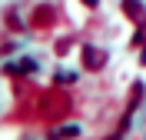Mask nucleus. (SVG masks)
Returning <instances> with one entry per match:
<instances>
[{
    "mask_svg": "<svg viewBox=\"0 0 146 140\" xmlns=\"http://www.w3.org/2000/svg\"><path fill=\"white\" fill-rule=\"evenodd\" d=\"M53 20H56V10L50 7V3H40V7L33 10V17H30V27L33 30H46Z\"/></svg>",
    "mask_w": 146,
    "mask_h": 140,
    "instance_id": "2",
    "label": "nucleus"
},
{
    "mask_svg": "<svg viewBox=\"0 0 146 140\" xmlns=\"http://www.w3.org/2000/svg\"><path fill=\"white\" fill-rule=\"evenodd\" d=\"M70 47H73V40H70V37H60L53 50H56V57H66V50H70Z\"/></svg>",
    "mask_w": 146,
    "mask_h": 140,
    "instance_id": "7",
    "label": "nucleus"
},
{
    "mask_svg": "<svg viewBox=\"0 0 146 140\" xmlns=\"http://www.w3.org/2000/svg\"><path fill=\"white\" fill-rule=\"evenodd\" d=\"M143 90H146V87L139 84V80H136L133 87H129V103H126V113H133V110L139 107V100H143Z\"/></svg>",
    "mask_w": 146,
    "mask_h": 140,
    "instance_id": "5",
    "label": "nucleus"
},
{
    "mask_svg": "<svg viewBox=\"0 0 146 140\" xmlns=\"http://www.w3.org/2000/svg\"><path fill=\"white\" fill-rule=\"evenodd\" d=\"M80 137V127L76 123H70V127H56L53 133H50V140H76Z\"/></svg>",
    "mask_w": 146,
    "mask_h": 140,
    "instance_id": "4",
    "label": "nucleus"
},
{
    "mask_svg": "<svg viewBox=\"0 0 146 140\" xmlns=\"http://www.w3.org/2000/svg\"><path fill=\"white\" fill-rule=\"evenodd\" d=\"M7 27L13 30V33H20V30H27V27H23V23H20V17H17V13H13V10H10V13H7Z\"/></svg>",
    "mask_w": 146,
    "mask_h": 140,
    "instance_id": "6",
    "label": "nucleus"
},
{
    "mask_svg": "<svg viewBox=\"0 0 146 140\" xmlns=\"http://www.w3.org/2000/svg\"><path fill=\"white\" fill-rule=\"evenodd\" d=\"M83 7H96V3H100V0H80Z\"/></svg>",
    "mask_w": 146,
    "mask_h": 140,
    "instance_id": "11",
    "label": "nucleus"
},
{
    "mask_svg": "<svg viewBox=\"0 0 146 140\" xmlns=\"http://www.w3.org/2000/svg\"><path fill=\"white\" fill-rule=\"evenodd\" d=\"M119 7H123V13H126L129 20H136V23H139V20H146V7L139 3V0H123Z\"/></svg>",
    "mask_w": 146,
    "mask_h": 140,
    "instance_id": "3",
    "label": "nucleus"
},
{
    "mask_svg": "<svg viewBox=\"0 0 146 140\" xmlns=\"http://www.w3.org/2000/svg\"><path fill=\"white\" fill-rule=\"evenodd\" d=\"M123 137H126V130H116V133H110L106 140H123Z\"/></svg>",
    "mask_w": 146,
    "mask_h": 140,
    "instance_id": "10",
    "label": "nucleus"
},
{
    "mask_svg": "<svg viewBox=\"0 0 146 140\" xmlns=\"http://www.w3.org/2000/svg\"><path fill=\"white\" fill-rule=\"evenodd\" d=\"M53 80H56V87H70L73 80H76V74H56Z\"/></svg>",
    "mask_w": 146,
    "mask_h": 140,
    "instance_id": "8",
    "label": "nucleus"
},
{
    "mask_svg": "<svg viewBox=\"0 0 146 140\" xmlns=\"http://www.w3.org/2000/svg\"><path fill=\"white\" fill-rule=\"evenodd\" d=\"M83 67H86V70H103V67H106V50L86 44L83 47Z\"/></svg>",
    "mask_w": 146,
    "mask_h": 140,
    "instance_id": "1",
    "label": "nucleus"
},
{
    "mask_svg": "<svg viewBox=\"0 0 146 140\" xmlns=\"http://www.w3.org/2000/svg\"><path fill=\"white\" fill-rule=\"evenodd\" d=\"M33 70H36V64L30 57H23V60H20V74H33Z\"/></svg>",
    "mask_w": 146,
    "mask_h": 140,
    "instance_id": "9",
    "label": "nucleus"
},
{
    "mask_svg": "<svg viewBox=\"0 0 146 140\" xmlns=\"http://www.w3.org/2000/svg\"><path fill=\"white\" fill-rule=\"evenodd\" d=\"M139 64L146 67V47H143V50H139Z\"/></svg>",
    "mask_w": 146,
    "mask_h": 140,
    "instance_id": "12",
    "label": "nucleus"
}]
</instances>
